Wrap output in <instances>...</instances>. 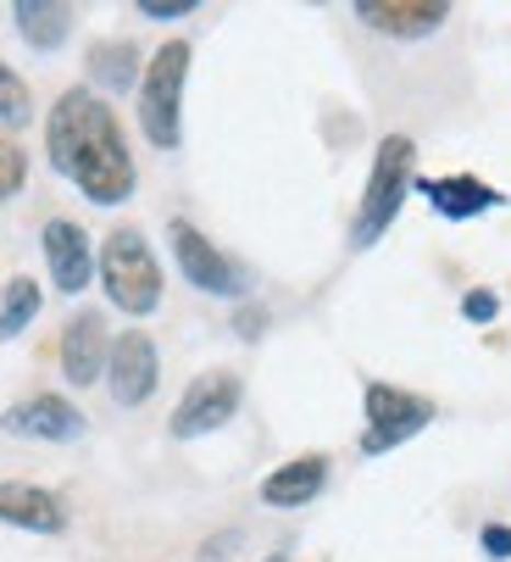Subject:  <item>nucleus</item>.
I'll use <instances>...</instances> for the list:
<instances>
[{
	"label": "nucleus",
	"mask_w": 511,
	"mask_h": 562,
	"mask_svg": "<svg viewBox=\"0 0 511 562\" xmlns=\"http://www.w3.org/2000/svg\"><path fill=\"white\" fill-rule=\"evenodd\" d=\"M262 562H284V551H273V557H262Z\"/></svg>",
	"instance_id": "nucleus-25"
},
{
	"label": "nucleus",
	"mask_w": 511,
	"mask_h": 562,
	"mask_svg": "<svg viewBox=\"0 0 511 562\" xmlns=\"http://www.w3.org/2000/svg\"><path fill=\"white\" fill-rule=\"evenodd\" d=\"M23 184H29V150L18 139H0V201L23 195Z\"/></svg>",
	"instance_id": "nucleus-20"
},
{
	"label": "nucleus",
	"mask_w": 511,
	"mask_h": 562,
	"mask_svg": "<svg viewBox=\"0 0 511 562\" xmlns=\"http://www.w3.org/2000/svg\"><path fill=\"white\" fill-rule=\"evenodd\" d=\"M0 429L7 435H18V440H50V446H61V440H78L83 429H90V418H83L67 395H29V401H18V407H7L0 413Z\"/></svg>",
	"instance_id": "nucleus-9"
},
{
	"label": "nucleus",
	"mask_w": 511,
	"mask_h": 562,
	"mask_svg": "<svg viewBox=\"0 0 511 562\" xmlns=\"http://www.w3.org/2000/svg\"><path fill=\"white\" fill-rule=\"evenodd\" d=\"M106 357H112L106 317L95 306L90 312H72V324L61 329V373H67V384H95L106 373Z\"/></svg>",
	"instance_id": "nucleus-12"
},
{
	"label": "nucleus",
	"mask_w": 511,
	"mask_h": 562,
	"mask_svg": "<svg viewBox=\"0 0 511 562\" xmlns=\"http://www.w3.org/2000/svg\"><path fill=\"white\" fill-rule=\"evenodd\" d=\"M12 23L34 50H61L72 34V7H61V0H18Z\"/></svg>",
	"instance_id": "nucleus-16"
},
{
	"label": "nucleus",
	"mask_w": 511,
	"mask_h": 562,
	"mask_svg": "<svg viewBox=\"0 0 511 562\" xmlns=\"http://www.w3.org/2000/svg\"><path fill=\"white\" fill-rule=\"evenodd\" d=\"M262 324H268V312H256V306H250V312H239V317H234V329H239V335H245V340H256V329H262Z\"/></svg>",
	"instance_id": "nucleus-24"
},
{
	"label": "nucleus",
	"mask_w": 511,
	"mask_h": 562,
	"mask_svg": "<svg viewBox=\"0 0 511 562\" xmlns=\"http://www.w3.org/2000/svg\"><path fill=\"white\" fill-rule=\"evenodd\" d=\"M45 150H50V168L61 179H72L78 195L95 206H123L139 184L123 123H117L112 101L95 95L90 85L56 95V106L45 117Z\"/></svg>",
	"instance_id": "nucleus-1"
},
{
	"label": "nucleus",
	"mask_w": 511,
	"mask_h": 562,
	"mask_svg": "<svg viewBox=\"0 0 511 562\" xmlns=\"http://www.w3.org/2000/svg\"><path fill=\"white\" fill-rule=\"evenodd\" d=\"M39 306H45V290H39L29 273H18L7 290H0V340H18L34 317H39Z\"/></svg>",
	"instance_id": "nucleus-18"
},
{
	"label": "nucleus",
	"mask_w": 511,
	"mask_h": 562,
	"mask_svg": "<svg viewBox=\"0 0 511 562\" xmlns=\"http://www.w3.org/2000/svg\"><path fill=\"white\" fill-rule=\"evenodd\" d=\"M190 40H167L139 72V128L156 150L184 145V85H190Z\"/></svg>",
	"instance_id": "nucleus-2"
},
{
	"label": "nucleus",
	"mask_w": 511,
	"mask_h": 562,
	"mask_svg": "<svg viewBox=\"0 0 511 562\" xmlns=\"http://www.w3.org/2000/svg\"><path fill=\"white\" fill-rule=\"evenodd\" d=\"M478 546H484V557H495V562H511V524H484Z\"/></svg>",
	"instance_id": "nucleus-23"
},
{
	"label": "nucleus",
	"mask_w": 511,
	"mask_h": 562,
	"mask_svg": "<svg viewBox=\"0 0 511 562\" xmlns=\"http://www.w3.org/2000/svg\"><path fill=\"white\" fill-rule=\"evenodd\" d=\"M328 485V457L322 451H306V457H289L284 468H273L262 479V502L268 507H306L317 502Z\"/></svg>",
	"instance_id": "nucleus-15"
},
{
	"label": "nucleus",
	"mask_w": 511,
	"mask_h": 562,
	"mask_svg": "<svg viewBox=\"0 0 511 562\" xmlns=\"http://www.w3.org/2000/svg\"><path fill=\"white\" fill-rule=\"evenodd\" d=\"M356 18L389 40H429L451 23L445 0H356Z\"/></svg>",
	"instance_id": "nucleus-11"
},
{
	"label": "nucleus",
	"mask_w": 511,
	"mask_h": 562,
	"mask_svg": "<svg viewBox=\"0 0 511 562\" xmlns=\"http://www.w3.org/2000/svg\"><path fill=\"white\" fill-rule=\"evenodd\" d=\"M462 317H467V324H495V317H500V295L495 290H467L462 295Z\"/></svg>",
	"instance_id": "nucleus-21"
},
{
	"label": "nucleus",
	"mask_w": 511,
	"mask_h": 562,
	"mask_svg": "<svg viewBox=\"0 0 511 562\" xmlns=\"http://www.w3.org/2000/svg\"><path fill=\"white\" fill-rule=\"evenodd\" d=\"M156 379H161V357H156V340L128 329V335H112V357H106V384H112V401L117 407H145L156 395Z\"/></svg>",
	"instance_id": "nucleus-8"
},
{
	"label": "nucleus",
	"mask_w": 511,
	"mask_h": 562,
	"mask_svg": "<svg viewBox=\"0 0 511 562\" xmlns=\"http://www.w3.org/2000/svg\"><path fill=\"white\" fill-rule=\"evenodd\" d=\"M39 246H45V268H50V284L61 295H78L90 290V273H95V246L72 217H50L39 228Z\"/></svg>",
	"instance_id": "nucleus-10"
},
{
	"label": "nucleus",
	"mask_w": 511,
	"mask_h": 562,
	"mask_svg": "<svg viewBox=\"0 0 511 562\" xmlns=\"http://www.w3.org/2000/svg\"><path fill=\"white\" fill-rule=\"evenodd\" d=\"M134 12L139 18H156V23H173V18H190L195 12V0H139Z\"/></svg>",
	"instance_id": "nucleus-22"
},
{
	"label": "nucleus",
	"mask_w": 511,
	"mask_h": 562,
	"mask_svg": "<svg viewBox=\"0 0 511 562\" xmlns=\"http://www.w3.org/2000/svg\"><path fill=\"white\" fill-rule=\"evenodd\" d=\"M83 67H90V85H101L106 95L134 90V78L145 72V67H139V45H134V40H95V45H90V56H83Z\"/></svg>",
	"instance_id": "nucleus-17"
},
{
	"label": "nucleus",
	"mask_w": 511,
	"mask_h": 562,
	"mask_svg": "<svg viewBox=\"0 0 511 562\" xmlns=\"http://www.w3.org/2000/svg\"><path fill=\"white\" fill-rule=\"evenodd\" d=\"M411 162H417V145L406 134H384L378 150H373V173H367V190H362V206L351 217V251H367L384 239V228L400 217V201L411 190Z\"/></svg>",
	"instance_id": "nucleus-3"
},
{
	"label": "nucleus",
	"mask_w": 511,
	"mask_h": 562,
	"mask_svg": "<svg viewBox=\"0 0 511 562\" xmlns=\"http://www.w3.org/2000/svg\"><path fill=\"white\" fill-rule=\"evenodd\" d=\"M239 401H245V384H239V373H228V368H212V373H201L184 395H179V407H173V440H201V435H217L223 424H234V413H239Z\"/></svg>",
	"instance_id": "nucleus-7"
},
{
	"label": "nucleus",
	"mask_w": 511,
	"mask_h": 562,
	"mask_svg": "<svg viewBox=\"0 0 511 562\" xmlns=\"http://www.w3.org/2000/svg\"><path fill=\"white\" fill-rule=\"evenodd\" d=\"M167 246H173L179 273H184L201 295H245L250 273H245L223 246H212V239H206L190 217H173V223H167Z\"/></svg>",
	"instance_id": "nucleus-6"
},
{
	"label": "nucleus",
	"mask_w": 511,
	"mask_h": 562,
	"mask_svg": "<svg viewBox=\"0 0 511 562\" xmlns=\"http://www.w3.org/2000/svg\"><path fill=\"white\" fill-rule=\"evenodd\" d=\"M422 195H429V206L440 212V217H451V223H467V217H484V212H495L506 195L495 190V184H484V179H473V173H451V179H411Z\"/></svg>",
	"instance_id": "nucleus-14"
},
{
	"label": "nucleus",
	"mask_w": 511,
	"mask_h": 562,
	"mask_svg": "<svg viewBox=\"0 0 511 562\" xmlns=\"http://www.w3.org/2000/svg\"><path fill=\"white\" fill-rule=\"evenodd\" d=\"M95 273L106 284V301L128 317H150L161 306V262L139 228H112L95 251Z\"/></svg>",
	"instance_id": "nucleus-4"
},
{
	"label": "nucleus",
	"mask_w": 511,
	"mask_h": 562,
	"mask_svg": "<svg viewBox=\"0 0 511 562\" xmlns=\"http://www.w3.org/2000/svg\"><path fill=\"white\" fill-rule=\"evenodd\" d=\"M0 524L29 529V535H61V529H67V507H61V496L45 491V485L0 479Z\"/></svg>",
	"instance_id": "nucleus-13"
},
{
	"label": "nucleus",
	"mask_w": 511,
	"mask_h": 562,
	"mask_svg": "<svg viewBox=\"0 0 511 562\" xmlns=\"http://www.w3.org/2000/svg\"><path fill=\"white\" fill-rule=\"evenodd\" d=\"M34 117V95H29V85L23 78L0 61V128H23Z\"/></svg>",
	"instance_id": "nucleus-19"
},
{
	"label": "nucleus",
	"mask_w": 511,
	"mask_h": 562,
	"mask_svg": "<svg viewBox=\"0 0 511 562\" xmlns=\"http://www.w3.org/2000/svg\"><path fill=\"white\" fill-rule=\"evenodd\" d=\"M362 413H367L362 457H384V451L417 440L422 429L434 424V401H429V395H411V390H400V384H384V379H367Z\"/></svg>",
	"instance_id": "nucleus-5"
}]
</instances>
